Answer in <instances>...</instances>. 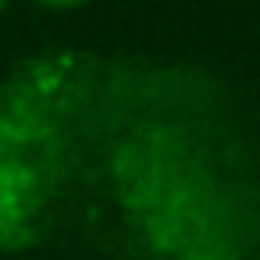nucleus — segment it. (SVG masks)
Returning <instances> with one entry per match:
<instances>
[{
  "label": "nucleus",
  "mask_w": 260,
  "mask_h": 260,
  "mask_svg": "<svg viewBox=\"0 0 260 260\" xmlns=\"http://www.w3.org/2000/svg\"><path fill=\"white\" fill-rule=\"evenodd\" d=\"M40 8H50V11H75V8H86L89 0H32Z\"/></svg>",
  "instance_id": "nucleus-1"
},
{
  "label": "nucleus",
  "mask_w": 260,
  "mask_h": 260,
  "mask_svg": "<svg viewBox=\"0 0 260 260\" xmlns=\"http://www.w3.org/2000/svg\"><path fill=\"white\" fill-rule=\"evenodd\" d=\"M8 4H11V0H0V15H4V11H8Z\"/></svg>",
  "instance_id": "nucleus-2"
}]
</instances>
